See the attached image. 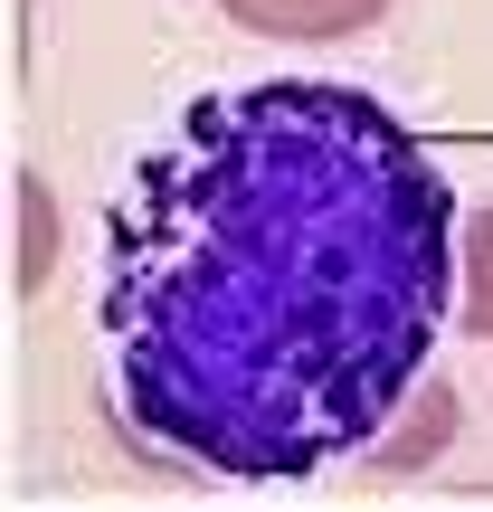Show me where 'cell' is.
<instances>
[{
	"label": "cell",
	"mask_w": 493,
	"mask_h": 512,
	"mask_svg": "<svg viewBox=\"0 0 493 512\" xmlns=\"http://www.w3.org/2000/svg\"><path fill=\"white\" fill-rule=\"evenodd\" d=\"M465 323H475V342H493V200L465 219V285H456Z\"/></svg>",
	"instance_id": "5b68a950"
},
{
	"label": "cell",
	"mask_w": 493,
	"mask_h": 512,
	"mask_svg": "<svg viewBox=\"0 0 493 512\" xmlns=\"http://www.w3.org/2000/svg\"><path fill=\"white\" fill-rule=\"evenodd\" d=\"M389 10H399V0H219L228 29H247V38H285V48L361 38V29H380Z\"/></svg>",
	"instance_id": "7a4b0ae2"
},
{
	"label": "cell",
	"mask_w": 493,
	"mask_h": 512,
	"mask_svg": "<svg viewBox=\"0 0 493 512\" xmlns=\"http://www.w3.org/2000/svg\"><path fill=\"white\" fill-rule=\"evenodd\" d=\"M446 437H456V399H446L437 380H418V418L389 446H370V475H418L427 456H446Z\"/></svg>",
	"instance_id": "277c9868"
},
{
	"label": "cell",
	"mask_w": 493,
	"mask_h": 512,
	"mask_svg": "<svg viewBox=\"0 0 493 512\" xmlns=\"http://www.w3.org/2000/svg\"><path fill=\"white\" fill-rule=\"evenodd\" d=\"M48 275H57V190H48V171L19 162L10 171V294L29 304Z\"/></svg>",
	"instance_id": "3957f363"
},
{
	"label": "cell",
	"mask_w": 493,
	"mask_h": 512,
	"mask_svg": "<svg viewBox=\"0 0 493 512\" xmlns=\"http://www.w3.org/2000/svg\"><path fill=\"white\" fill-rule=\"evenodd\" d=\"M29 10H38V0H10V57H19V67H29Z\"/></svg>",
	"instance_id": "8992f818"
},
{
	"label": "cell",
	"mask_w": 493,
	"mask_h": 512,
	"mask_svg": "<svg viewBox=\"0 0 493 512\" xmlns=\"http://www.w3.org/2000/svg\"><path fill=\"white\" fill-rule=\"evenodd\" d=\"M465 285L456 190L361 86H219L105 219V380L143 446L228 484L370 456Z\"/></svg>",
	"instance_id": "6da1fadb"
}]
</instances>
